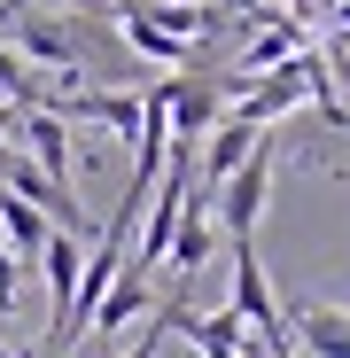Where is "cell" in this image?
Segmentation results:
<instances>
[{
    "label": "cell",
    "instance_id": "obj_8",
    "mask_svg": "<svg viewBox=\"0 0 350 358\" xmlns=\"http://www.w3.org/2000/svg\"><path fill=\"white\" fill-rule=\"evenodd\" d=\"M296 343L312 350V358H350V312H327V304H304L296 320Z\"/></svg>",
    "mask_w": 350,
    "mask_h": 358
},
{
    "label": "cell",
    "instance_id": "obj_11",
    "mask_svg": "<svg viewBox=\"0 0 350 358\" xmlns=\"http://www.w3.org/2000/svg\"><path fill=\"white\" fill-rule=\"evenodd\" d=\"M148 312V273H117L109 280V296H101V304H94V335H117V327H125V320H140Z\"/></svg>",
    "mask_w": 350,
    "mask_h": 358
},
{
    "label": "cell",
    "instance_id": "obj_12",
    "mask_svg": "<svg viewBox=\"0 0 350 358\" xmlns=\"http://www.w3.org/2000/svg\"><path fill=\"white\" fill-rule=\"evenodd\" d=\"M86 234H47V250H39V265H47V288H54V312L78 296V265H86Z\"/></svg>",
    "mask_w": 350,
    "mask_h": 358
},
{
    "label": "cell",
    "instance_id": "obj_6",
    "mask_svg": "<svg viewBox=\"0 0 350 358\" xmlns=\"http://www.w3.org/2000/svg\"><path fill=\"white\" fill-rule=\"evenodd\" d=\"M47 234H54V218H47L39 203H24L16 187H0V242H8L16 257H39V250H47Z\"/></svg>",
    "mask_w": 350,
    "mask_h": 358
},
{
    "label": "cell",
    "instance_id": "obj_15",
    "mask_svg": "<svg viewBox=\"0 0 350 358\" xmlns=\"http://www.w3.org/2000/svg\"><path fill=\"white\" fill-rule=\"evenodd\" d=\"M39 358H71V350H54V343H39Z\"/></svg>",
    "mask_w": 350,
    "mask_h": 358
},
{
    "label": "cell",
    "instance_id": "obj_5",
    "mask_svg": "<svg viewBox=\"0 0 350 358\" xmlns=\"http://www.w3.org/2000/svg\"><path fill=\"white\" fill-rule=\"evenodd\" d=\"M54 117H94V125H109V133L140 141V117H148V94H63V101H54Z\"/></svg>",
    "mask_w": 350,
    "mask_h": 358
},
{
    "label": "cell",
    "instance_id": "obj_7",
    "mask_svg": "<svg viewBox=\"0 0 350 358\" xmlns=\"http://www.w3.org/2000/svg\"><path fill=\"white\" fill-rule=\"evenodd\" d=\"M16 47L31 55V63H47V71H71L78 63V31L71 24H47V16H16Z\"/></svg>",
    "mask_w": 350,
    "mask_h": 358
},
{
    "label": "cell",
    "instance_id": "obj_14",
    "mask_svg": "<svg viewBox=\"0 0 350 358\" xmlns=\"http://www.w3.org/2000/svg\"><path fill=\"white\" fill-rule=\"evenodd\" d=\"M8 304H16V250L0 242V312H8Z\"/></svg>",
    "mask_w": 350,
    "mask_h": 358
},
{
    "label": "cell",
    "instance_id": "obj_1",
    "mask_svg": "<svg viewBox=\"0 0 350 358\" xmlns=\"http://www.w3.org/2000/svg\"><path fill=\"white\" fill-rule=\"evenodd\" d=\"M265 195H272V141H257V148L242 156V171H233V179H218V218H226V242L257 234Z\"/></svg>",
    "mask_w": 350,
    "mask_h": 358
},
{
    "label": "cell",
    "instance_id": "obj_2",
    "mask_svg": "<svg viewBox=\"0 0 350 358\" xmlns=\"http://www.w3.org/2000/svg\"><path fill=\"white\" fill-rule=\"evenodd\" d=\"M218 94H226V78H210V71L163 78L156 101H163V117H171V141H195V148H203V133L218 125Z\"/></svg>",
    "mask_w": 350,
    "mask_h": 358
},
{
    "label": "cell",
    "instance_id": "obj_17",
    "mask_svg": "<svg viewBox=\"0 0 350 358\" xmlns=\"http://www.w3.org/2000/svg\"><path fill=\"white\" fill-rule=\"evenodd\" d=\"M335 63H342V86H350V55H335Z\"/></svg>",
    "mask_w": 350,
    "mask_h": 358
},
{
    "label": "cell",
    "instance_id": "obj_3",
    "mask_svg": "<svg viewBox=\"0 0 350 358\" xmlns=\"http://www.w3.org/2000/svg\"><path fill=\"white\" fill-rule=\"evenodd\" d=\"M16 141H24V156H31L47 179H63V187H71V133H63V117H54V109H16Z\"/></svg>",
    "mask_w": 350,
    "mask_h": 358
},
{
    "label": "cell",
    "instance_id": "obj_4",
    "mask_svg": "<svg viewBox=\"0 0 350 358\" xmlns=\"http://www.w3.org/2000/svg\"><path fill=\"white\" fill-rule=\"evenodd\" d=\"M265 141V125H242V117H218V125L203 133V187H218V179H233V171H242V156Z\"/></svg>",
    "mask_w": 350,
    "mask_h": 358
},
{
    "label": "cell",
    "instance_id": "obj_16",
    "mask_svg": "<svg viewBox=\"0 0 350 358\" xmlns=\"http://www.w3.org/2000/svg\"><path fill=\"white\" fill-rule=\"evenodd\" d=\"M265 358H296V343H288V350H265Z\"/></svg>",
    "mask_w": 350,
    "mask_h": 358
},
{
    "label": "cell",
    "instance_id": "obj_13",
    "mask_svg": "<svg viewBox=\"0 0 350 358\" xmlns=\"http://www.w3.org/2000/svg\"><path fill=\"white\" fill-rule=\"evenodd\" d=\"M163 335H171V312H156V320L140 327V343H133L125 358H156V350H163Z\"/></svg>",
    "mask_w": 350,
    "mask_h": 358
},
{
    "label": "cell",
    "instance_id": "obj_10",
    "mask_svg": "<svg viewBox=\"0 0 350 358\" xmlns=\"http://www.w3.org/2000/svg\"><path fill=\"white\" fill-rule=\"evenodd\" d=\"M117 24H125V47H133V55H148V63H187V39L163 31V24H148L133 0H117Z\"/></svg>",
    "mask_w": 350,
    "mask_h": 358
},
{
    "label": "cell",
    "instance_id": "obj_9",
    "mask_svg": "<svg viewBox=\"0 0 350 358\" xmlns=\"http://www.w3.org/2000/svg\"><path fill=\"white\" fill-rule=\"evenodd\" d=\"M210 257H218V226H210V210H203V203H187V210H180V234H171V257H163V265H180V273H203Z\"/></svg>",
    "mask_w": 350,
    "mask_h": 358
},
{
    "label": "cell",
    "instance_id": "obj_18",
    "mask_svg": "<svg viewBox=\"0 0 350 358\" xmlns=\"http://www.w3.org/2000/svg\"><path fill=\"white\" fill-rule=\"evenodd\" d=\"M0 358H16V350H8V335H0Z\"/></svg>",
    "mask_w": 350,
    "mask_h": 358
}]
</instances>
